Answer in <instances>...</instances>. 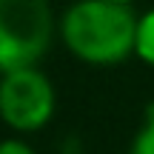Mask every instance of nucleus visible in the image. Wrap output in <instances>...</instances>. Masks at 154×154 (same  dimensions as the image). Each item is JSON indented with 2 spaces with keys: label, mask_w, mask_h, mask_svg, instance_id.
<instances>
[{
  "label": "nucleus",
  "mask_w": 154,
  "mask_h": 154,
  "mask_svg": "<svg viewBox=\"0 0 154 154\" xmlns=\"http://www.w3.org/2000/svg\"><path fill=\"white\" fill-rule=\"evenodd\" d=\"M51 37L54 11L49 0H0V74L37 66Z\"/></svg>",
  "instance_id": "nucleus-2"
},
{
  "label": "nucleus",
  "mask_w": 154,
  "mask_h": 154,
  "mask_svg": "<svg viewBox=\"0 0 154 154\" xmlns=\"http://www.w3.org/2000/svg\"><path fill=\"white\" fill-rule=\"evenodd\" d=\"M137 20L131 6L74 0L60 17L66 49L88 66H117L134 54Z\"/></svg>",
  "instance_id": "nucleus-1"
},
{
  "label": "nucleus",
  "mask_w": 154,
  "mask_h": 154,
  "mask_svg": "<svg viewBox=\"0 0 154 154\" xmlns=\"http://www.w3.org/2000/svg\"><path fill=\"white\" fill-rule=\"evenodd\" d=\"M128 154H154V106L146 109V123L134 134L131 146H128Z\"/></svg>",
  "instance_id": "nucleus-5"
},
{
  "label": "nucleus",
  "mask_w": 154,
  "mask_h": 154,
  "mask_svg": "<svg viewBox=\"0 0 154 154\" xmlns=\"http://www.w3.org/2000/svg\"><path fill=\"white\" fill-rule=\"evenodd\" d=\"M57 94L37 66L17 69L0 77V120L17 134H32L54 117Z\"/></svg>",
  "instance_id": "nucleus-3"
},
{
  "label": "nucleus",
  "mask_w": 154,
  "mask_h": 154,
  "mask_svg": "<svg viewBox=\"0 0 154 154\" xmlns=\"http://www.w3.org/2000/svg\"><path fill=\"white\" fill-rule=\"evenodd\" d=\"M103 3H114V6H131L134 0H103Z\"/></svg>",
  "instance_id": "nucleus-7"
},
{
  "label": "nucleus",
  "mask_w": 154,
  "mask_h": 154,
  "mask_svg": "<svg viewBox=\"0 0 154 154\" xmlns=\"http://www.w3.org/2000/svg\"><path fill=\"white\" fill-rule=\"evenodd\" d=\"M0 154H34L32 146L20 137H9V140H0Z\"/></svg>",
  "instance_id": "nucleus-6"
},
{
  "label": "nucleus",
  "mask_w": 154,
  "mask_h": 154,
  "mask_svg": "<svg viewBox=\"0 0 154 154\" xmlns=\"http://www.w3.org/2000/svg\"><path fill=\"white\" fill-rule=\"evenodd\" d=\"M134 57L154 69V9L143 11L137 20V43H134Z\"/></svg>",
  "instance_id": "nucleus-4"
}]
</instances>
